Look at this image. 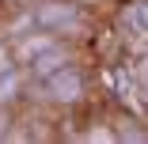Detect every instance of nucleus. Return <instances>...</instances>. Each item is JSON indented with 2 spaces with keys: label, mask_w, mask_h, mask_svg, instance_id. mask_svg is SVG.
I'll use <instances>...</instances> for the list:
<instances>
[{
  "label": "nucleus",
  "mask_w": 148,
  "mask_h": 144,
  "mask_svg": "<svg viewBox=\"0 0 148 144\" xmlns=\"http://www.w3.org/2000/svg\"><path fill=\"white\" fill-rule=\"evenodd\" d=\"M129 31V68H125V91L129 102L148 114V0L125 15Z\"/></svg>",
  "instance_id": "1"
},
{
  "label": "nucleus",
  "mask_w": 148,
  "mask_h": 144,
  "mask_svg": "<svg viewBox=\"0 0 148 144\" xmlns=\"http://www.w3.org/2000/svg\"><path fill=\"white\" fill-rule=\"evenodd\" d=\"M53 91H57V99H76L80 95V80L72 72H61V76L53 80Z\"/></svg>",
  "instance_id": "2"
}]
</instances>
